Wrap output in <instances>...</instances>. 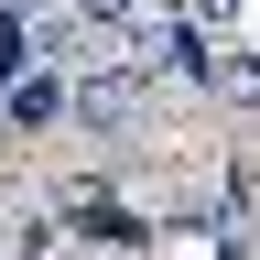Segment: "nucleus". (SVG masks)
<instances>
[{
	"instance_id": "nucleus-7",
	"label": "nucleus",
	"mask_w": 260,
	"mask_h": 260,
	"mask_svg": "<svg viewBox=\"0 0 260 260\" xmlns=\"http://www.w3.org/2000/svg\"><path fill=\"white\" fill-rule=\"evenodd\" d=\"M0 11H11V0H0Z\"/></svg>"
},
{
	"instance_id": "nucleus-5",
	"label": "nucleus",
	"mask_w": 260,
	"mask_h": 260,
	"mask_svg": "<svg viewBox=\"0 0 260 260\" xmlns=\"http://www.w3.org/2000/svg\"><path fill=\"white\" fill-rule=\"evenodd\" d=\"M11 76H32V32H22V11H0V87Z\"/></svg>"
},
{
	"instance_id": "nucleus-2",
	"label": "nucleus",
	"mask_w": 260,
	"mask_h": 260,
	"mask_svg": "<svg viewBox=\"0 0 260 260\" xmlns=\"http://www.w3.org/2000/svg\"><path fill=\"white\" fill-rule=\"evenodd\" d=\"M65 98H76V76H65V65H32V76L0 87V119H11V130H54V119H65Z\"/></svg>"
},
{
	"instance_id": "nucleus-6",
	"label": "nucleus",
	"mask_w": 260,
	"mask_h": 260,
	"mask_svg": "<svg viewBox=\"0 0 260 260\" xmlns=\"http://www.w3.org/2000/svg\"><path fill=\"white\" fill-rule=\"evenodd\" d=\"M184 22H195V32H206V44H217V32L239 22V0H184Z\"/></svg>"
},
{
	"instance_id": "nucleus-3",
	"label": "nucleus",
	"mask_w": 260,
	"mask_h": 260,
	"mask_svg": "<svg viewBox=\"0 0 260 260\" xmlns=\"http://www.w3.org/2000/svg\"><path fill=\"white\" fill-rule=\"evenodd\" d=\"M206 87L228 98V109H260V44L249 32H217L206 44Z\"/></svg>"
},
{
	"instance_id": "nucleus-4",
	"label": "nucleus",
	"mask_w": 260,
	"mask_h": 260,
	"mask_svg": "<svg viewBox=\"0 0 260 260\" xmlns=\"http://www.w3.org/2000/svg\"><path fill=\"white\" fill-rule=\"evenodd\" d=\"M65 11H76V32L98 44V32H130V22H141V0H65Z\"/></svg>"
},
{
	"instance_id": "nucleus-1",
	"label": "nucleus",
	"mask_w": 260,
	"mask_h": 260,
	"mask_svg": "<svg viewBox=\"0 0 260 260\" xmlns=\"http://www.w3.org/2000/svg\"><path fill=\"white\" fill-rule=\"evenodd\" d=\"M141 109H152V87L130 76V65H87L76 98H65V119H76V130H130Z\"/></svg>"
}]
</instances>
